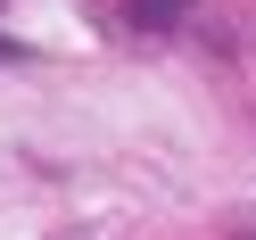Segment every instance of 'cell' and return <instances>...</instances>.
<instances>
[{
    "label": "cell",
    "instance_id": "1",
    "mask_svg": "<svg viewBox=\"0 0 256 240\" xmlns=\"http://www.w3.org/2000/svg\"><path fill=\"white\" fill-rule=\"evenodd\" d=\"M182 9L190 0H132V25H157L166 34V25H182Z\"/></svg>",
    "mask_w": 256,
    "mask_h": 240
}]
</instances>
